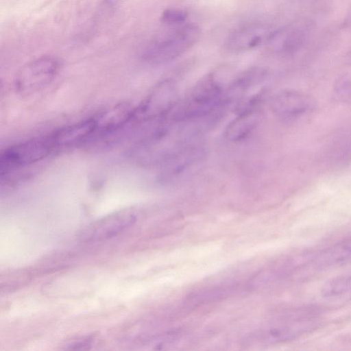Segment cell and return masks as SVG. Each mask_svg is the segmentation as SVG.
<instances>
[{"label": "cell", "instance_id": "12", "mask_svg": "<svg viewBox=\"0 0 351 351\" xmlns=\"http://www.w3.org/2000/svg\"><path fill=\"white\" fill-rule=\"evenodd\" d=\"M260 110L235 114L226 125L225 137L230 141L239 142L246 138L258 123Z\"/></svg>", "mask_w": 351, "mask_h": 351}, {"label": "cell", "instance_id": "3", "mask_svg": "<svg viewBox=\"0 0 351 351\" xmlns=\"http://www.w3.org/2000/svg\"><path fill=\"white\" fill-rule=\"evenodd\" d=\"M177 102L174 82L170 79L164 80L158 83L135 107L133 123H156L168 117Z\"/></svg>", "mask_w": 351, "mask_h": 351}, {"label": "cell", "instance_id": "1", "mask_svg": "<svg viewBox=\"0 0 351 351\" xmlns=\"http://www.w3.org/2000/svg\"><path fill=\"white\" fill-rule=\"evenodd\" d=\"M54 150L51 135L33 138L6 147L0 155L1 178L43 160Z\"/></svg>", "mask_w": 351, "mask_h": 351}, {"label": "cell", "instance_id": "6", "mask_svg": "<svg viewBox=\"0 0 351 351\" xmlns=\"http://www.w3.org/2000/svg\"><path fill=\"white\" fill-rule=\"evenodd\" d=\"M315 108V101L310 95L295 90L286 89L276 93L271 99L273 113L283 121L300 119Z\"/></svg>", "mask_w": 351, "mask_h": 351}, {"label": "cell", "instance_id": "5", "mask_svg": "<svg viewBox=\"0 0 351 351\" xmlns=\"http://www.w3.org/2000/svg\"><path fill=\"white\" fill-rule=\"evenodd\" d=\"M136 219V214L133 208H123L91 223L83 230L80 237L86 242L106 240L128 228Z\"/></svg>", "mask_w": 351, "mask_h": 351}, {"label": "cell", "instance_id": "13", "mask_svg": "<svg viewBox=\"0 0 351 351\" xmlns=\"http://www.w3.org/2000/svg\"><path fill=\"white\" fill-rule=\"evenodd\" d=\"M351 291V272L328 280L322 288L325 296H336Z\"/></svg>", "mask_w": 351, "mask_h": 351}, {"label": "cell", "instance_id": "14", "mask_svg": "<svg viewBox=\"0 0 351 351\" xmlns=\"http://www.w3.org/2000/svg\"><path fill=\"white\" fill-rule=\"evenodd\" d=\"M333 93L339 101L351 105V75L339 77L335 82Z\"/></svg>", "mask_w": 351, "mask_h": 351}, {"label": "cell", "instance_id": "8", "mask_svg": "<svg viewBox=\"0 0 351 351\" xmlns=\"http://www.w3.org/2000/svg\"><path fill=\"white\" fill-rule=\"evenodd\" d=\"M274 29L264 23H250L240 27L229 34L226 48L232 52H243L267 44Z\"/></svg>", "mask_w": 351, "mask_h": 351}, {"label": "cell", "instance_id": "11", "mask_svg": "<svg viewBox=\"0 0 351 351\" xmlns=\"http://www.w3.org/2000/svg\"><path fill=\"white\" fill-rule=\"evenodd\" d=\"M267 71L261 66H254L243 71L226 88L225 96L229 103H236L254 87L260 85L267 78Z\"/></svg>", "mask_w": 351, "mask_h": 351}, {"label": "cell", "instance_id": "10", "mask_svg": "<svg viewBox=\"0 0 351 351\" xmlns=\"http://www.w3.org/2000/svg\"><path fill=\"white\" fill-rule=\"evenodd\" d=\"M306 38V27L293 24L274 29L267 44L276 53L290 54L300 49Z\"/></svg>", "mask_w": 351, "mask_h": 351}, {"label": "cell", "instance_id": "9", "mask_svg": "<svg viewBox=\"0 0 351 351\" xmlns=\"http://www.w3.org/2000/svg\"><path fill=\"white\" fill-rule=\"evenodd\" d=\"M95 133L93 117L66 125L50 134L55 149L68 148L92 140Z\"/></svg>", "mask_w": 351, "mask_h": 351}, {"label": "cell", "instance_id": "2", "mask_svg": "<svg viewBox=\"0 0 351 351\" xmlns=\"http://www.w3.org/2000/svg\"><path fill=\"white\" fill-rule=\"evenodd\" d=\"M200 29L195 24H187L170 32L151 44L143 58L154 64L169 62L192 47L199 40Z\"/></svg>", "mask_w": 351, "mask_h": 351}, {"label": "cell", "instance_id": "7", "mask_svg": "<svg viewBox=\"0 0 351 351\" xmlns=\"http://www.w3.org/2000/svg\"><path fill=\"white\" fill-rule=\"evenodd\" d=\"M135 107L128 102L118 103L95 115L93 138L116 134L133 124Z\"/></svg>", "mask_w": 351, "mask_h": 351}, {"label": "cell", "instance_id": "15", "mask_svg": "<svg viewBox=\"0 0 351 351\" xmlns=\"http://www.w3.org/2000/svg\"><path fill=\"white\" fill-rule=\"evenodd\" d=\"M188 16L186 11L180 8H168L164 10L160 16V21L166 25L180 24L186 21Z\"/></svg>", "mask_w": 351, "mask_h": 351}, {"label": "cell", "instance_id": "4", "mask_svg": "<svg viewBox=\"0 0 351 351\" xmlns=\"http://www.w3.org/2000/svg\"><path fill=\"white\" fill-rule=\"evenodd\" d=\"M60 69V61L43 56L25 64L14 79V88L22 96L34 94L45 88L56 78Z\"/></svg>", "mask_w": 351, "mask_h": 351}]
</instances>
